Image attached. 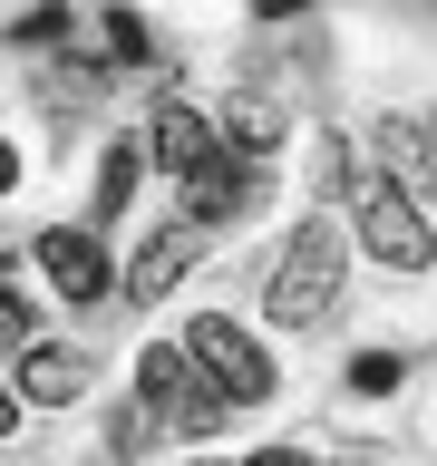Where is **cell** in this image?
Listing matches in <instances>:
<instances>
[{"mask_svg": "<svg viewBox=\"0 0 437 466\" xmlns=\"http://www.w3.org/2000/svg\"><path fill=\"white\" fill-rule=\"evenodd\" d=\"M330 301H340V233L311 214V224L282 243V262H272V291H262V311L282 320V330H311V320H330Z\"/></svg>", "mask_w": 437, "mask_h": 466, "instance_id": "1", "label": "cell"}, {"mask_svg": "<svg viewBox=\"0 0 437 466\" xmlns=\"http://www.w3.org/2000/svg\"><path fill=\"white\" fill-rule=\"evenodd\" d=\"M185 360L224 389V408H262V399H272V360H262V340H253V330H233L224 311H204L195 330H185Z\"/></svg>", "mask_w": 437, "mask_h": 466, "instance_id": "2", "label": "cell"}, {"mask_svg": "<svg viewBox=\"0 0 437 466\" xmlns=\"http://www.w3.org/2000/svg\"><path fill=\"white\" fill-rule=\"evenodd\" d=\"M360 243H370L389 272H428V262H437L428 224H418V204H408L389 175H360Z\"/></svg>", "mask_w": 437, "mask_h": 466, "instance_id": "3", "label": "cell"}, {"mask_svg": "<svg viewBox=\"0 0 437 466\" xmlns=\"http://www.w3.org/2000/svg\"><path fill=\"white\" fill-rule=\"evenodd\" d=\"M272 195V175L262 166H243V156H214V166L204 175H185V224H243V214H253V204Z\"/></svg>", "mask_w": 437, "mask_h": 466, "instance_id": "4", "label": "cell"}, {"mask_svg": "<svg viewBox=\"0 0 437 466\" xmlns=\"http://www.w3.org/2000/svg\"><path fill=\"white\" fill-rule=\"evenodd\" d=\"M39 262H49V282L68 291V301H97V291H107V253H97V233H78V224L39 233Z\"/></svg>", "mask_w": 437, "mask_h": 466, "instance_id": "5", "label": "cell"}, {"mask_svg": "<svg viewBox=\"0 0 437 466\" xmlns=\"http://www.w3.org/2000/svg\"><path fill=\"white\" fill-rule=\"evenodd\" d=\"M195 243H204L195 224L146 233V243H137V262H127V301H156V291H175V282H185V262H195Z\"/></svg>", "mask_w": 437, "mask_h": 466, "instance_id": "6", "label": "cell"}, {"mask_svg": "<svg viewBox=\"0 0 437 466\" xmlns=\"http://www.w3.org/2000/svg\"><path fill=\"white\" fill-rule=\"evenodd\" d=\"M146 146H156V166H166L175 185H185V175H204L214 156H224V146H214V127H204L195 107H175V97L156 107V137H146Z\"/></svg>", "mask_w": 437, "mask_h": 466, "instance_id": "7", "label": "cell"}, {"mask_svg": "<svg viewBox=\"0 0 437 466\" xmlns=\"http://www.w3.org/2000/svg\"><path fill=\"white\" fill-rule=\"evenodd\" d=\"M87 389V370H78V350H58V340H39V350H20V399H39V408H58V399H78Z\"/></svg>", "mask_w": 437, "mask_h": 466, "instance_id": "8", "label": "cell"}, {"mask_svg": "<svg viewBox=\"0 0 437 466\" xmlns=\"http://www.w3.org/2000/svg\"><path fill=\"white\" fill-rule=\"evenodd\" d=\"M156 418H166V428H185V437H214V428H224V418H233V408H224V389H214V379H185V389H175V399L166 408H156Z\"/></svg>", "mask_w": 437, "mask_h": 466, "instance_id": "9", "label": "cell"}, {"mask_svg": "<svg viewBox=\"0 0 437 466\" xmlns=\"http://www.w3.org/2000/svg\"><path fill=\"white\" fill-rule=\"evenodd\" d=\"M137 166H146V146H107V166H97V224H117V214H127Z\"/></svg>", "mask_w": 437, "mask_h": 466, "instance_id": "10", "label": "cell"}, {"mask_svg": "<svg viewBox=\"0 0 437 466\" xmlns=\"http://www.w3.org/2000/svg\"><path fill=\"white\" fill-rule=\"evenodd\" d=\"M185 379H195V360H185V350H146V360H137V389H146V408H166L175 389H185Z\"/></svg>", "mask_w": 437, "mask_h": 466, "instance_id": "11", "label": "cell"}, {"mask_svg": "<svg viewBox=\"0 0 437 466\" xmlns=\"http://www.w3.org/2000/svg\"><path fill=\"white\" fill-rule=\"evenodd\" d=\"M272 137H282V116H272V107H233L224 116V146H243V166H262V146H272Z\"/></svg>", "mask_w": 437, "mask_h": 466, "instance_id": "12", "label": "cell"}, {"mask_svg": "<svg viewBox=\"0 0 437 466\" xmlns=\"http://www.w3.org/2000/svg\"><path fill=\"white\" fill-rule=\"evenodd\" d=\"M399 379H408V360H399V350H360V360H350V389H370V399H389Z\"/></svg>", "mask_w": 437, "mask_h": 466, "instance_id": "13", "label": "cell"}, {"mask_svg": "<svg viewBox=\"0 0 437 466\" xmlns=\"http://www.w3.org/2000/svg\"><path fill=\"white\" fill-rule=\"evenodd\" d=\"M107 49L127 58V68H137V58L156 49V39H146V20H137V10H107Z\"/></svg>", "mask_w": 437, "mask_h": 466, "instance_id": "14", "label": "cell"}, {"mask_svg": "<svg viewBox=\"0 0 437 466\" xmlns=\"http://www.w3.org/2000/svg\"><path fill=\"white\" fill-rule=\"evenodd\" d=\"M58 29H68V10H29V20H20V39H29V49H49Z\"/></svg>", "mask_w": 437, "mask_h": 466, "instance_id": "15", "label": "cell"}, {"mask_svg": "<svg viewBox=\"0 0 437 466\" xmlns=\"http://www.w3.org/2000/svg\"><path fill=\"white\" fill-rule=\"evenodd\" d=\"M20 330H29V301H20V291H0V340H20Z\"/></svg>", "mask_w": 437, "mask_h": 466, "instance_id": "16", "label": "cell"}, {"mask_svg": "<svg viewBox=\"0 0 437 466\" xmlns=\"http://www.w3.org/2000/svg\"><path fill=\"white\" fill-rule=\"evenodd\" d=\"M243 466H311L301 447H262V457H243Z\"/></svg>", "mask_w": 437, "mask_h": 466, "instance_id": "17", "label": "cell"}, {"mask_svg": "<svg viewBox=\"0 0 437 466\" xmlns=\"http://www.w3.org/2000/svg\"><path fill=\"white\" fill-rule=\"evenodd\" d=\"M10 185H20V146H0V195H10Z\"/></svg>", "mask_w": 437, "mask_h": 466, "instance_id": "18", "label": "cell"}, {"mask_svg": "<svg viewBox=\"0 0 437 466\" xmlns=\"http://www.w3.org/2000/svg\"><path fill=\"white\" fill-rule=\"evenodd\" d=\"M10 418H20V399H10V389H0V437H10Z\"/></svg>", "mask_w": 437, "mask_h": 466, "instance_id": "19", "label": "cell"}, {"mask_svg": "<svg viewBox=\"0 0 437 466\" xmlns=\"http://www.w3.org/2000/svg\"><path fill=\"white\" fill-rule=\"evenodd\" d=\"M340 466H360V457H340Z\"/></svg>", "mask_w": 437, "mask_h": 466, "instance_id": "20", "label": "cell"}]
</instances>
